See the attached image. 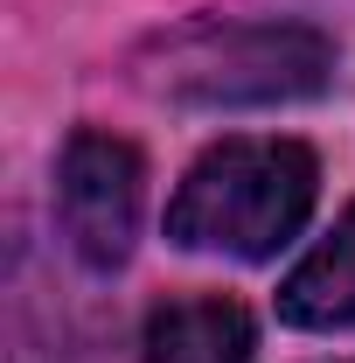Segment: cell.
<instances>
[{"mask_svg": "<svg viewBox=\"0 0 355 363\" xmlns=\"http://www.w3.org/2000/svg\"><path fill=\"white\" fill-rule=\"evenodd\" d=\"M320 196V161L307 140H223L209 147L168 203V238L188 252L272 259L293 245Z\"/></svg>", "mask_w": 355, "mask_h": 363, "instance_id": "cell-1", "label": "cell"}, {"mask_svg": "<svg viewBox=\"0 0 355 363\" xmlns=\"http://www.w3.org/2000/svg\"><path fill=\"white\" fill-rule=\"evenodd\" d=\"M146 91L175 105H293L334 77V43L307 21H188L139 56Z\"/></svg>", "mask_w": 355, "mask_h": 363, "instance_id": "cell-2", "label": "cell"}, {"mask_svg": "<svg viewBox=\"0 0 355 363\" xmlns=\"http://www.w3.org/2000/svg\"><path fill=\"white\" fill-rule=\"evenodd\" d=\"M139 203H146V168H139V147L119 133H98L77 126L63 140V161H56V217L70 252L91 272L126 266L139 238Z\"/></svg>", "mask_w": 355, "mask_h": 363, "instance_id": "cell-3", "label": "cell"}, {"mask_svg": "<svg viewBox=\"0 0 355 363\" xmlns=\"http://www.w3.org/2000/svg\"><path fill=\"white\" fill-rule=\"evenodd\" d=\"M146 363H251L258 328L244 315V301L230 294H188V301H161L139 335Z\"/></svg>", "mask_w": 355, "mask_h": 363, "instance_id": "cell-4", "label": "cell"}, {"mask_svg": "<svg viewBox=\"0 0 355 363\" xmlns=\"http://www.w3.org/2000/svg\"><path fill=\"white\" fill-rule=\"evenodd\" d=\"M279 315L293 328H355V203L279 286Z\"/></svg>", "mask_w": 355, "mask_h": 363, "instance_id": "cell-5", "label": "cell"}]
</instances>
